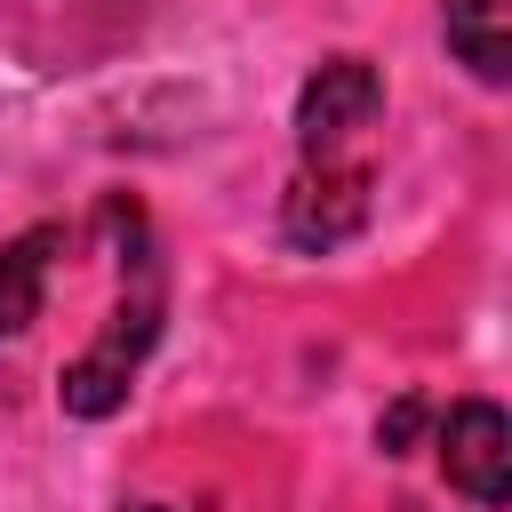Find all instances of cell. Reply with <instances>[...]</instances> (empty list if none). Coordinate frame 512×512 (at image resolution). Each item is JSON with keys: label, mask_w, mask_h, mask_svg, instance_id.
Returning a JSON list of instances; mask_svg holds the SVG:
<instances>
[{"label": "cell", "mask_w": 512, "mask_h": 512, "mask_svg": "<svg viewBox=\"0 0 512 512\" xmlns=\"http://www.w3.org/2000/svg\"><path fill=\"white\" fill-rule=\"evenodd\" d=\"M440 472L480 512H496L512 496V424H504L496 400H456L448 408V424H440Z\"/></svg>", "instance_id": "4"}, {"label": "cell", "mask_w": 512, "mask_h": 512, "mask_svg": "<svg viewBox=\"0 0 512 512\" xmlns=\"http://www.w3.org/2000/svg\"><path fill=\"white\" fill-rule=\"evenodd\" d=\"M448 48L472 64V80L496 88L512 72V0H448Z\"/></svg>", "instance_id": "6"}, {"label": "cell", "mask_w": 512, "mask_h": 512, "mask_svg": "<svg viewBox=\"0 0 512 512\" xmlns=\"http://www.w3.org/2000/svg\"><path fill=\"white\" fill-rule=\"evenodd\" d=\"M360 224H368V168H360V160H320V168H304L296 192H288V208H280V232H288V248H304V256L344 248Z\"/></svg>", "instance_id": "3"}, {"label": "cell", "mask_w": 512, "mask_h": 512, "mask_svg": "<svg viewBox=\"0 0 512 512\" xmlns=\"http://www.w3.org/2000/svg\"><path fill=\"white\" fill-rule=\"evenodd\" d=\"M56 248H64V224H32V232L0 240V336H24V328L40 320Z\"/></svg>", "instance_id": "5"}, {"label": "cell", "mask_w": 512, "mask_h": 512, "mask_svg": "<svg viewBox=\"0 0 512 512\" xmlns=\"http://www.w3.org/2000/svg\"><path fill=\"white\" fill-rule=\"evenodd\" d=\"M376 112H384L376 64H368V56H328V64L304 80V96H296V144H304V160H312V168H320V160H344V144H352L360 128H376Z\"/></svg>", "instance_id": "2"}, {"label": "cell", "mask_w": 512, "mask_h": 512, "mask_svg": "<svg viewBox=\"0 0 512 512\" xmlns=\"http://www.w3.org/2000/svg\"><path fill=\"white\" fill-rule=\"evenodd\" d=\"M416 424H424V400H392V416L376 424V440H384V456H408V440H416Z\"/></svg>", "instance_id": "7"}, {"label": "cell", "mask_w": 512, "mask_h": 512, "mask_svg": "<svg viewBox=\"0 0 512 512\" xmlns=\"http://www.w3.org/2000/svg\"><path fill=\"white\" fill-rule=\"evenodd\" d=\"M120 264H128V288H120V304H112V328H104V336L64 368V384H56L64 416H112V408L128 400L152 336H160V264H152L144 232H136V248H128Z\"/></svg>", "instance_id": "1"}, {"label": "cell", "mask_w": 512, "mask_h": 512, "mask_svg": "<svg viewBox=\"0 0 512 512\" xmlns=\"http://www.w3.org/2000/svg\"><path fill=\"white\" fill-rule=\"evenodd\" d=\"M128 512H168V504H128Z\"/></svg>", "instance_id": "8"}]
</instances>
